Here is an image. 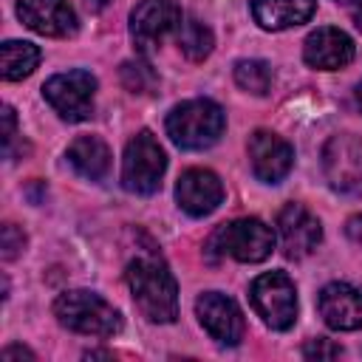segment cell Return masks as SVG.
Here are the masks:
<instances>
[{"mask_svg":"<svg viewBox=\"0 0 362 362\" xmlns=\"http://www.w3.org/2000/svg\"><path fill=\"white\" fill-rule=\"evenodd\" d=\"M345 232H348L351 243H354V246H359V252H362V215H354V218L348 221Z\"/></svg>","mask_w":362,"mask_h":362,"instance_id":"25","label":"cell"},{"mask_svg":"<svg viewBox=\"0 0 362 362\" xmlns=\"http://www.w3.org/2000/svg\"><path fill=\"white\" fill-rule=\"evenodd\" d=\"M167 170V156L161 150V144L156 141V136L150 130L136 133L127 147H124V158H122V184L127 192L136 195H153L161 187Z\"/></svg>","mask_w":362,"mask_h":362,"instance_id":"4","label":"cell"},{"mask_svg":"<svg viewBox=\"0 0 362 362\" xmlns=\"http://www.w3.org/2000/svg\"><path fill=\"white\" fill-rule=\"evenodd\" d=\"M272 79H274L272 65L263 62V59H240V62H235V82H238L243 90L255 93V96L269 93Z\"/></svg>","mask_w":362,"mask_h":362,"instance_id":"21","label":"cell"},{"mask_svg":"<svg viewBox=\"0 0 362 362\" xmlns=\"http://www.w3.org/2000/svg\"><path fill=\"white\" fill-rule=\"evenodd\" d=\"M354 23H356V25L362 28V0H359V3L354 6Z\"/></svg>","mask_w":362,"mask_h":362,"instance_id":"28","label":"cell"},{"mask_svg":"<svg viewBox=\"0 0 362 362\" xmlns=\"http://www.w3.org/2000/svg\"><path fill=\"white\" fill-rule=\"evenodd\" d=\"M303 59L320 71H339L354 59V40L334 25H322L305 37Z\"/></svg>","mask_w":362,"mask_h":362,"instance_id":"16","label":"cell"},{"mask_svg":"<svg viewBox=\"0 0 362 362\" xmlns=\"http://www.w3.org/2000/svg\"><path fill=\"white\" fill-rule=\"evenodd\" d=\"M249 300L257 317L274 331H286L297 320V288L283 272H266L255 277L249 286Z\"/></svg>","mask_w":362,"mask_h":362,"instance_id":"5","label":"cell"},{"mask_svg":"<svg viewBox=\"0 0 362 362\" xmlns=\"http://www.w3.org/2000/svg\"><path fill=\"white\" fill-rule=\"evenodd\" d=\"M40 62V48L25 40H6L0 45V74L6 82L28 76Z\"/></svg>","mask_w":362,"mask_h":362,"instance_id":"19","label":"cell"},{"mask_svg":"<svg viewBox=\"0 0 362 362\" xmlns=\"http://www.w3.org/2000/svg\"><path fill=\"white\" fill-rule=\"evenodd\" d=\"M54 314L59 325H65L74 334H85V337H113L122 328L119 311L107 300L85 288L59 294L54 303Z\"/></svg>","mask_w":362,"mask_h":362,"instance_id":"3","label":"cell"},{"mask_svg":"<svg viewBox=\"0 0 362 362\" xmlns=\"http://www.w3.org/2000/svg\"><path fill=\"white\" fill-rule=\"evenodd\" d=\"M320 317L334 331L362 328V288L351 283H328L317 297Z\"/></svg>","mask_w":362,"mask_h":362,"instance_id":"14","label":"cell"},{"mask_svg":"<svg viewBox=\"0 0 362 362\" xmlns=\"http://www.w3.org/2000/svg\"><path fill=\"white\" fill-rule=\"evenodd\" d=\"M93 93H96V79L82 68L57 74L42 85L45 102L68 122H85L93 113Z\"/></svg>","mask_w":362,"mask_h":362,"instance_id":"8","label":"cell"},{"mask_svg":"<svg viewBox=\"0 0 362 362\" xmlns=\"http://www.w3.org/2000/svg\"><path fill=\"white\" fill-rule=\"evenodd\" d=\"M249 161H252V173L263 184H277L288 175L294 164V150L277 133L255 130L249 136Z\"/></svg>","mask_w":362,"mask_h":362,"instance_id":"12","label":"cell"},{"mask_svg":"<svg viewBox=\"0 0 362 362\" xmlns=\"http://www.w3.org/2000/svg\"><path fill=\"white\" fill-rule=\"evenodd\" d=\"M337 3H342V6H356L359 0H337Z\"/></svg>","mask_w":362,"mask_h":362,"instance_id":"30","label":"cell"},{"mask_svg":"<svg viewBox=\"0 0 362 362\" xmlns=\"http://www.w3.org/2000/svg\"><path fill=\"white\" fill-rule=\"evenodd\" d=\"M23 243H25L23 232H17L14 223H6V226H3V257H6V260L17 257V252L23 249Z\"/></svg>","mask_w":362,"mask_h":362,"instance_id":"24","label":"cell"},{"mask_svg":"<svg viewBox=\"0 0 362 362\" xmlns=\"http://www.w3.org/2000/svg\"><path fill=\"white\" fill-rule=\"evenodd\" d=\"M209 246H218V252L240 260V263H260L274 249V229L266 226L260 218H238L226 226H221Z\"/></svg>","mask_w":362,"mask_h":362,"instance_id":"6","label":"cell"},{"mask_svg":"<svg viewBox=\"0 0 362 362\" xmlns=\"http://www.w3.org/2000/svg\"><path fill=\"white\" fill-rule=\"evenodd\" d=\"M212 31L201 23V20H195V17H184L181 20V25H178V48L189 57V59H204V57H209V51H212Z\"/></svg>","mask_w":362,"mask_h":362,"instance_id":"20","label":"cell"},{"mask_svg":"<svg viewBox=\"0 0 362 362\" xmlns=\"http://www.w3.org/2000/svg\"><path fill=\"white\" fill-rule=\"evenodd\" d=\"M181 8L175 0H141L130 14V34L141 54L156 51L167 34L181 25Z\"/></svg>","mask_w":362,"mask_h":362,"instance_id":"9","label":"cell"},{"mask_svg":"<svg viewBox=\"0 0 362 362\" xmlns=\"http://www.w3.org/2000/svg\"><path fill=\"white\" fill-rule=\"evenodd\" d=\"M68 161L82 178L99 181L110 170V150L99 136H79L68 147Z\"/></svg>","mask_w":362,"mask_h":362,"instance_id":"18","label":"cell"},{"mask_svg":"<svg viewBox=\"0 0 362 362\" xmlns=\"http://www.w3.org/2000/svg\"><path fill=\"white\" fill-rule=\"evenodd\" d=\"M14 356H28V359H34V354H31L28 348H20V345H11V348L3 351V359H14Z\"/></svg>","mask_w":362,"mask_h":362,"instance_id":"27","label":"cell"},{"mask_svg":"<svg viewBox=\"0 0 362 362\" xmlns=\"http://www.w3.org/2000/svg\"><path fill=\"white\" fill-rule=\"evenodd\" d=\"M277 235L283 243V255L291 260L308 257L320 240H322V226L317 215H311L303 204H286L277 212Z\"/></svg>","mask_w":362,"mask_h":362,"instance_id":"11","label":"cell"},{"mask_svg":"<svg viewBox=\"0 0 362 362\" xmlns=\"http://www.w3.org/2000/svg\"><path fill=\"white\" fill-rule=\"evenodd\" d=\"M124 277L136 308L150 322H173L178 317V286L161 255H156L153 249L136 255L127 263Z\"/></svg>","mask_w":362,"mask_h":362,"instance_id":"1","label":"cell"},{"mask_svg":"<svg viewBox=\"0 0 362 362\" xmlns=\"http://www.w3.org/2000/svg\"><path fill=\"white\" fill-rule=\"evenodd\" d=\"M226 127V116L212 99H187L167 116V133L181 150L212 147Z\"/></svg>","mask_w":362,"mask_h":362,"instance_id":"2","label":"cell"},{"mask_svg":"<svg viewBox=\"0 0 362 362\" xmlns=\"http://www.w3.org/2000/svg\"><path fill=\"white\" fill-rule=\"evenodd\" d=\"M122 82L133 93H147L156 88V74L144 62H124L122 65Z\"/></svg>","mask_w":362,"mask_h":362,"instance_id":"22","label":"cell"},{"mask_svg":"<svg viewBox=\"0 0 362 362\" xmlns=\"http://www.w3.org/2000/svg\"><path fill=\"white\" fill-rule=\"evenodd\" d=\"M354 96H356V105H359V110H362V82L356 85V93H354Z\"/></svg>","mask_w":362,"mask_h":362,"instance_id":"29","label":"cell"},{"mask_svg":"<svg viewBox=\"0 0 362 362\" xmlns=\"http://www.w3.org/2000/svg\"><path fill=\"white\" fill-rule=\"evenodd\" d=\"M303 356H308V359H337V356H342V348L339 345H334L331 339H311L305 348H303Z\"/></svg>","mask_w":362,"mask_h":362,"instance_id":"23","label":"cell"},{"mask_svg":"<svg viewBox=\"0 0 362 362\" xmlns=\"http://www.w3.org/2000/svg\"><path fill=\"white\" fill-rule=\"evenodd\" d=\"M317 8V0H255V23L266 31H286L305 23Z\"/></svg>","mask_w":362,"mask_h":362,"instance_id":"17","label":"cell"},{"mask_svg":"<svg viewBox=\"0 0 362 362\" xmlns=\"http://www.w3.org/2000/svg\"><path fill=\"white\" fill-rule=\"evenodd\" d=\"M175 198H178V206L192 215V218H204L209 212L218 209V204L223 201V184L221 178L212 173V170H204V167H192L187 170L178 184H175Z\"/></svg>","mask_w":362,"mask_h":362,"instance_id":"13","label":"cell"},{"mask_svg":"<svg viewBox=\"0 0 362 362\" xmlns=\"http://www.w3.org/2000/svg\"><path fill=\"white\" fill-rule=\"evenodd\" d=\"M322 173L334 192L362 195V139L351 133L331 136L322 147Z\"/></svg>","mask_w":362,"mask_h":362,"instance_id":"7","label":"cell"},{"mask_svg":"<svg viewBox=\"0 0 362 362\" xmlns=\"http://www.w3.org/2000/svg\"><path fill=\"white\" fill-rule=\"evenodd\" d=\"M17 14L42 37H71L76 31V14L68 0H17Z\"/></svg>","mask_w":362,"mask_h":362,"instance_id":"15","label":"cell"},{"mask_svg":"<svg viewBox=\"0 0 362 362\" xmlns=\"http://www.w3.org/2000/svg\"><path fill=\"white\" fill-rule=\"evenodd\" d=\"M3 124H6V130H3L6 136H3V139H6V150H8V144H11V139H14V110H11L8 105L3 107Z\"/></svg>","mask_w":362,"mask_h":362,"instance_id":"26","label":"cell"},{"mask_svg":"<svg viewBox=\"0 0 362 362\" xmlns=\"http://www.w3.org/2000/svg\"><path fill=\"white\" fill-rule=\"evenodd\" d=\"M195 314L198 322L204 325V331L221 342V345H238L243 339V314L238 308V303L221 291H206L198 297L195 303Z\"/></svg>","mask_w":362,"mask_h":362,"instance_id":"10","label":"cell"}]
</instances>
